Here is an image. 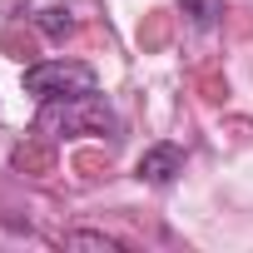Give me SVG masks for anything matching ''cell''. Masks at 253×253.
<instances>
[{"mask_svg":"<svg viewBox=\"0 0 253 253\" xmlns=\"http://www.w3.org/2000/svg\"><path fill=\"white\" fill-rule=\"evenodd\" d=\"M25 89L40 104H55V99H84V94H94L99 80L80 60H40V65L25 70Z\"/></svg>","mask_w":253,"mask_h":253,"instance_id":"obj_1","label":"cell"},{"mask_svg":"<svg viewBox=\"0 0 253 253\" xmlns=\"http://www.w3.org/2000/svg\"><path fill=\"white\" fill-rule=\"evenodd\" d=\"M40 129L45 134H84V129H119V119L109 114V104L99 94H84V99H55L40 109Z\"/></svg>","mask_w":253,"mask_h":253,"instance_id":"obj_2","label":"cell"},{"mask_svg":"<svg viewBox=\"0 0 253 253\" xmlns=\"http://www.w3.org/2000/svg\"><path fill=\"white\" fill-rule=\"evenodd\" d=\"M179 169H184V154L174 149V144H154V149H144V159H139V179L144 184H174L179 179Z\"/></svg>","mask_w":253,"mask_h":253,"instance_id":"obj_3","label":"cell"},{"mask_svg":"<svg viewBox=\"0 0 253 253\" xmlns=\"http://www.w3.org/2000/svg\"><path fill=\"white\" fill-rule=\"evenodd\" d=\"M179 10L189 15V25L209 30V25H218V20H223V0H179Z\"/></svg>","mask_w":253,"mask_h":253,"instance_id":"obj_4","label":"cell"},{"mask_svg":"<svg viewBox=\"0 0 253 253\" xmlns=\"http://www.w3.org/2000/svg\"><path fill=\"white\" fill-rule=\"evenodd\" d=\"M40 25H45V35H55V40H65V35L75 30V20H70L65 10H45V15H40Z\"/></svg>","mask_w":253,"mask_h":253,"instance_id":"obj_5","label":"cell"},{"mask_svg":"<svg viewBox=\"0 0 253 253\" xmlns=\"http://www.w3.org/2000/svg\"><path fill=\"white\" fill-rule=\"evenodd\" d=\"M70 243H94V248H119L114 238H104V233H70Z\"/></svg>","mask_w":253,"mask_h":253,"instance_id":"obj_6","label":"cell"}]
</instances>
